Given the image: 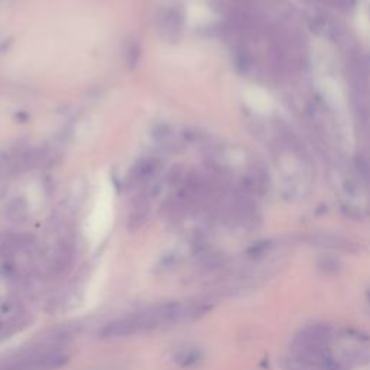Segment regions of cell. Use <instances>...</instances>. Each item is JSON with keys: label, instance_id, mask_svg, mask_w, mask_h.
Instances as JSON below:
<instances>
[{"label": "cell", "instance_id": "obj_3", "mask_svg": "<svg viewBox=\"0 0 370 370\" xmlns=\"http://www.w3.org/2000/svg\"><path fill=\"white\" fill-rule=\"evenodd\" d=\"M172 360L175 361L180 367H194L201 360V353L191 346H184L174 351Z\"/></svg>", "mask_w": 370, "mask_h": 370}, {"label": "cell", "instance_id": "obj_1", "mask_svg": "<svg viewBox=\"0 0 370 370\" xmlns=\"http://www.w3.org/2000/svg\"><path fill=\"white\" fill-rule=\"evenodd\" d=\"M160 325H163V322L160 318L158 307H153L138 314L107 322L101 330V337L110 340L125 339V337H132V336H138L142 333L159 328Z\"/></svg>", "mask_w": 370, "mask_h": 370}, {"label": "cell", "instance_id": "obj_2", "mask_svg": "<svg viewBox=\"0 0 370 370\" xmlns=\"http://www.w3.org/2000/svg\"><path fill=\"white\" fill-rule=\"evenodd\" d=\"M68 360V354L58 347H39L25 351L8 361L0 370H55Z\"/></svg>", "mask_w": 370, "mask_h": 370}]
</instances>
